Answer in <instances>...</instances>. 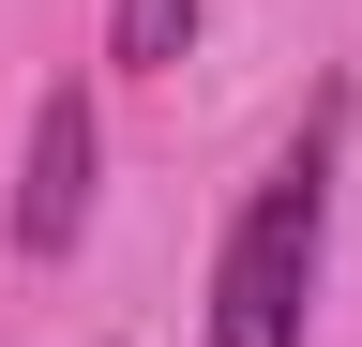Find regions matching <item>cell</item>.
Returning <instances> with one entry per match:
<instances>
[{"label":"cell","instance_id":"obj_2","mask_svg":"<svg viewBox=\"0 0 362 347\" xmlns=\"http://www.w3.org/2000/svg\"><path fill=\"white\" fill-rule=\"evenodd\" d=\"M90 166H106L90 91H45L30 106V166H16V257H76L90 242Z\"/></svg>","mask_w":362,"mask_h":347},{"label":"cell","instance_id":"obj_3","mask_svg":"<svg viewBox=\"0 0 362 347\" xmlns=\"http://www.w3.org/2000/svg\"><path fill=\"white\" fill-rule=\"evenodd\" d=\"M181 46H197V0H106V61L121 76H166Z\"/></svg>","mask_w":362,"mask_h":347},{"label":"cell","instance_id":"obj_1","mask_svg":"<svg viewBox=\"0 0 362 347\" xmlns=\"http://www.w3.org/2000/svg\"><path fill=\"white\" fill-rule=\"evenodd\" d=\"M317 227H332V106H317L302 151L242 196V227H226V257H211V332H197V347H302Z\"/></svg>","mask_w":362,"mask_h":347}]
</instances>
